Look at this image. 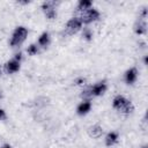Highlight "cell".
<instances>
[{"label": "cell", "instance_id": "2e32d148", "mask_svg": "<svg viewBox=\"0 0 148 148\" xmlns=\"http://www.w3.org/2000/svg\"><path fill=\"white\" fill-rule=\"evenodd\" d=\"M82 36H83L87 40H90V39L92 38V32H91V30H90L89 28H84V29H83V32H82Z\"/></svg>", "mask_w": 148, "mask_h": 148}, {"label": "cell", "instance_id": "ffe728a7", "mask_svg": "<svg viewBox=\"0 0 148 148\" xmlns=\"http://www.w3.org/2000/svg\"><path fill=\"white\" fill-rule=\"evenodd\" d=\"M1 148H12V146L10 145H3Z\"/></svg>", "mask_w": 148, "mask_h": 148}, {"label": "cell", "instance_id": "52a82bcc", "mask_svg": "<svg viewBox=\"0 0 148 148\" xmlns=\"http://www.w3.org/2000/svg\"><path fill=\"white\" fill-rule=\"evenodd\" d=\"M18 69H20V61L16 60V59H14V58L10 59L9 61H7L5 64V71L8 74H13V73L17 72Z\"/></svg>", "mask_w": 148, "mask_h": 148}, {"label": "cell", "instance_id": "7a4b0ae2", "mask_svg": "<svg viewBox=\"0 0 148 148\" xmlns=\"http://www.w3.org/2000/svg\"><path fill=\"white\" fill-rule=\"evenodd\" d=\"M27 35H28L27 28H24V27H17V28L14 30L13 35H12L10 45H12V46H17V45H20V44L25 39Z\"/></svg>", "mask_w": 148, "mask_h": 148}, {"label": "cell", "instance_id": "ac0fdd59", "mask_svg": "<svg viewBox=\"0 0 148 148\" xmlns=\"http://www.w3.org/2000/svg\"><path fill=\"white\" fill-rule=\"evenodd\" d=\"M84 82H86V79H83V77H79L75 80V84H77V86H82V84H84Z\"/></svg>", "mask_w": 148, "mask_h": 148}, {"label": "cell", "instance_id": "3957f363", "mask_svg": "<svg viewBox=\"0 0 148 148\" xmlns=\"http://www.w3.org/2000/svg\"><path fill=\"white\" fill-rule=\"evenodd\" d=\"M98 17H99V12L95 8H89L87 10L82 12V14L80 16V20H81L82 23H90V22L96 21Z\"/></svg>", "mask_w": 148, "mask_h": 148}, {"label": "cell", "instance_id": "9c48e42d", "mask_svg": "<svg viewBox=\"0 0 148 148\" xmlns=\"http://www.w3.org/2000/svg\"><path fill=\"white\" fill-rule=\"evenodd\" d=\"M88 134H89V136H91L94 139H98L103 134V128L99 125H92L88 128Z\"/></svg>", "mask_w": 148, "mask_h": 148}, {"label": "cell", "instance_id": "d6986e66", "mask_svg": "<svg viewBox=\"0 0 148 148\" xmlns=\"http://www.w3.org/2000/svg\"><path fill=\"white\" fill-rule=\"evenodd\" d=\"M3 119H6V112L3 109L0 108V120H3Z\"/></svg>", "mask_w": 148, "mask_h": 148}, {"label": "cell", "instance_id": "8fae6325", "mask_svg": "<svg viewBox=\"0 0 148 148\" xmlns=\"http://www.w3.org/2000/svg\"><path fill=\"white\" fill-rule=\"evenodd\" d=\"M134 31L138 35H142V34L146 32V21L143 18L135 22V24H134Z\"/></svg>", "mask_w": 148, "mask_h": 148}, {"label": "cell", "instance_id": "9a60e30c", "mask_svg": "<svg viewBox=\"0 0 148 148\" xmlns=\"http://www.w3.org/2000/svg\"><path fill=\"white\" fill-rule=\"evenodd\" d=\"M27 52H28V54H30V56L36 54V53L38 52V47H37V45H36V44H31V45H29L28 49H27Z\"/></svg>", "mask_w": 148, "mask_h": 148}, {"label": "cell", "instance_id": "5b68a950", "mask_svg": "<svg viewBox=\"0 0 148 148\" xmlns=\"http://www.w3.org/2000/svg\"><path fill=\"white\" fill-rule=\"evenodd\" d=\"M81 27H82V22H81L80 17H72V18L67 22L65 29H66V32H67L68 35H73V34H75V32H77V31L81 29Z\"/></svg>", "mask_w": 148, "mask_h": 148}, {"label": "cell", "instance_id": "5bb4252c", "mask_svg": "<svg viewBox=\"0 0 148 148\" xmlns=\"http://www.w3.org/2000/svg\"><path fill=\"white\" fill-rule=\"evenodd\" d=\"M91 8V1L89 0H80L79 3H77V10H87Z\"/></svg>", "mask_w": 148, "mask_h": 148}, {"label": "cell", "instance_id": "6da1fadb", "mask_svg": "<svg viewBox=\"0 0 148 148\" xmlns=\"http://www.w3.org/2000/svg\"><path fill=\"white\" fill-rule=\"evenodd\" d=\"M112 105H113V108H114L116 110H118V111L121 112V113H126V114L133 112V110H134V106H133L132 102L128 101V99H126V98H125L124 96H121V95H117V96L113 98Z\"/></svg>", "mask_w": 148, "mask_h": 148}, {"label": "cell", "instance_id": "277c9868", "mask_svg": "<svg viewBox=\"0 0 148 148\" xmlns=\"http://www.w3.org/2000/svg\"><path fill=\"white\" fill-rule=\"evenodd\" d=\"M56 1H45L42 3V9L45 14V16L49 20H53L57 16V12H56Z\"/></svg>", "mask_w": 148, "mask_h": 148}, {"label": "cell", "instance_id": "8992f818", "mask_svg": "<svg viewBox=\"0 0 148 148\" xmlns=\"http://www.w3.org/2000/svg\"><path fill=\"white\" fill-rule=\"evenodd\" d=\"M89 90H90L91 96H99V95L104 94V91L106 90V83H105V81L97 82L96 84L89 87Z\"/></svg>", "mask_w": 148, "mask_h": 148}, {"label": "cell", "instance_id": "e0dca14e", "mask_svg": "<svg viewBox=\"0 0 148 148\" xmlns=\"http://www.w3.org/2000/svg\"><path fill=\"white\" fill-rule=\"evenodd\" d=\"M81 97H82V98H89V97H91V94H90L89 87L82 90V92H81Z\"/></svg>", "mask_w": 148, "mask_h": 148}, {"label": "cell", "instance_id": "7c38bea8", "mask_svg": "<svg viewBox=\"0 0 148 148\" xmlns=\"http://www.w3.org/2000/svg\"><path fill=\"white\" fill-rule=\"evenodd\" d=\"M117 139H118V134L116 132H110L105 136V145L110 147V146H112L117 142Z\"/></svg>", "mask_w": 148, "mask_h": 148}, {"label": "cell", "instance_id": "4fadbf2b", "mask_svg": "<svg viewBox=\"0 0 148 148\" xmlns=\"http://www.w3.org/2000/svg\"><path fill=\"white\" fill-rule=\"evenodd\" d=\"M49 43H50V35H49V32H43L40 36H39V38H38V44L40 45V46H47L49 45Z\"/></svg>", "mask_w": 148, "mask_h": 148}, {"label": "cell", "instance_id": "ba28073f", "mask_svg": "<svg viewBox=\"0 0 148 148\" xmlns=\"http://www.w3.org/2000/svg\"><path fill=\"white\" fill-rule=\"evenodd\" d=\"M136 77H138V71H136L135 67H132V68L126 71V73H125V81H126L127 84L134 83Z\"/></svg>", "mask_w": 148, "mask_h": 148}, {"label": "cell", "instance_id": "30bf717a", "mask_svg": "<svg viewBox=\"0 0 148 148\" xmlns=\"http://www.w3.org/2000/svg\"><path fill=\"white\" fill-rule=\"evenodd\" d=\"M90 108H91V103H90V101L89 99H87V101H83L82 103H80L79 105H77V109H76V111H77V113L79 114H86V113H88L89 111H90Z\"/></svg>", "mask_w": 148, "mask_h": 148}]
</instances>
